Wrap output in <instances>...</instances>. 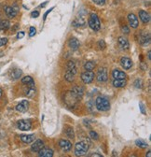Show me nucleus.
Wrapping results in <instances>:
<instances>
[{"instance_id": "nucleus-28", "label": "nucleus", "mask_w": 151, "mask_h": 157, "mask_svg": "<svg viewBox=\"0 0 151 157\" xmlns=\"http://www.w3.org/2000/svg\"><path fill=\"white\" fill-rule=\"evenodd\" d=\"M21 76H22V70H21V69H15V70L12 71V73H11V78H12L13 80L19 79Z\"/></svg>"}, {"instance_id": "nucleus-37", "label": "nucleus", "mask_w": 151, "mask_h": 157, "mask_svg": "<svg viewBox=\"0 0 151 157\" xmlns=\"http://www.w3.org/2000/svg\"><path fill=\"white\" fill-rule=\"evenodd\" d=\"M96 5H99V6H102L106 3V0H92Z\"/></svg>"}, {"instance_id": "nucleus-3", "label": "nucleus", "mask_w": 151, "mask_h": 157, "mask_svg": "<svg viewBox=\"0 0 151 157\" xmlns=\"http://www.w3.org/2000/svg\"><path fill=\"white\" fill-rule=\"evenodd\" d=\"M89 25L90 27L94 31H99L101 28V22L98 17L95 13H91L89 18Z\"/></svg>"}, {"instance_id": "nucleus-30", "label": "nucleus", "mask_w": 151, "mask_h": 157, "mask_svg": "<svg viewBox=\"0 0 151 157\" xmlns=\"http://www.w3.org/2000/svg\"><path fill=\"white\" fill-rule=\"evenodd\" d=\"M135 144L139 148H142V149H145V148L147 147V142H145L144 140H142V139H137V140L135 141Z\"/></svg>"}, {"instance_id": "nucleus-25", "label": "nucleus", "mask_w": 151, "mask_h": 157, "mask_svg": "<svg viewBox=\"0 0 151 157\" xmlns=\"http://www.w3.org/2000/svg\"><path fill=\"white\" fill-rule=\"evenodd\" d=\"M25 95L28 97H34L35 95H36V89H35V87L27 86V90H25Z\"/></svg>"}, {"instance_id": "nucleus-7", "label": "nucleus", "mask_w": 151, "mask_h": 157, "mask_svg": "<svg viewBox=\"0 0 151 157\" xmlns=\"http://www.w3.org/2000/svg\"><path fill=\"white\" fill-rule=\"evenodd\" d=\"M108 79L107 77V71H106V68H100L99 71L97 73V80L98 81H100V82H104V81H106Z\"/></svg>"}, {"instance_id": "nucleus-45", "label": "nucleus", "mask_w": 151, "mask_h": 157, "mask_svg": "<svg viewBox=\"0 0 151 157\" xmlns=\"http://www.w3.org/2000/svg\"><path fill=\"white\" fill-rule=\"evenodd\" d=\"M2 95H3V91H2V89L0 88V97L2 96Z\"/></svg>"}, {"instance_id": "nucleus-17", "label": "nucleus", "mask_w": 151, "mask_h": 157, "mask_svg": "<svg viewBox=\"0 0 151 157\" xmlns=\"http://www.w3.org/2000/svg\"><path fill=\"white\" fill-rule=\"evenodd\" d=\"M79 41L76 38H72L69 39V47H70L72 50L74 51H77L79 48Z\"/></svg>"}, {"instance_id": "nucleus-23", "label": "nucleus", "mask_w": 151, "mask_h": 157, "mask_svg": "<svg viewBox=\"0 0 151 157\" xmlns=\"http://www.w3.org/2000/svg\"><path fill=\"white\" fill-rule=\"evenodd\" d=\"M71 91H72V92L74 93V94L79 98V99H81V98H82V96H83V93H84V92H83V89L81 88V87H79V86H75Z\"/></svg>"}, {"instance_id": "nucleus-29", "label": "nucleus", "mask_w": 151, "mask_h": 157, "mask_svg": "<svg viewBox=\"0 0 151 157\" xmlns=\"http://www.w3.org/2000/svg\"><path fill=\"white\" fill-rule=\"evenodd\" d=\"M74 78H75V75L71 72L69 71H66L65 75V80H67L68 82H72V81L74 80Z\"/></svg>"}, {"instance_id": "nucleus-19", "label": "nucleus", "mask_w": 151, "mask_h": 157, "mask_svg": "<svg viewBox=\"0 0 151 157\" xmlns=\"http://www.w3.org/2000/svg\"><path fill=\"white\" fill-rule=\"evenodd\" d=\"M139 17H140V19L142 20L143 22H145V24H147V22L150 21V15L145 10L139 11Z\"/></svg>"}, {"instance_id": "nucleus-27", "label": "nucleus", "mask_w": 151, "mask_h": 157, "mask_svg": "<svg viewBox=\"0 0 151 157\" xmlns=\"http://www.w3.org/2000/svg\"><path fill=\"white\" fill-rule=\"evenodd\" d=\"M94 67H95V64L93 62H91V61L86 62L85 65H84V68L86 69V70H92Z\"/></svg>"}, {"instance_id": "nucleus-40", "label": "nucleus", "mask_w": 151, "mask_h": 157, "mask_svg": "<svg viewBox=\"0 0 151 157\" xmlns=\"http://www.w3.org/2000/svg\"><path fill=\"white\" fill-rule=\"evenodd\" d=\"M24 32H19L18 35H17V38H24Z\"/></svg>"}, {"instance_id": "nucleus-16", "label": "nucleus", "mask_w": 151, "mask_h": 157, "mask_svg": "<svg viewBox=\"0 0 151 157\" xmlns=\"http://www.w3.org/2000/svg\"><path fill=\"white\" fill-rule=\"evenodd\" d=\"M5 13L9 19H11V18H14V17L17 15V11L12 7H6L5 8Z\"/></svg>"}, {"instance_id": "nucleus-41", "label": "nucleus", "mask_w": 151, "mask_h": 157, "mask_svg": "<svg viewBox=\"0 0 151 157\" xmlns=\"http://www.w3.org/2000/svg\"><path fill=\"white\" fill-rule=\"evenodd\" d=\"M54 9V7H52V8H51L50 9H49V10L47 11V12H46V13H45V15H44V21L46 20V18H47V16H48V14H49V13H50V11H51L52 9Z\"/></svg>"}, {"instance_id": "nucleus-36", "label": "nucleus", "mask_w": 151, "mask_h": 157, "mask_svg": "<svg viewBox=\"0 0 151 157\" xmlns=\"http://www.w3.org/2000/svg\"><path fill=\"white\" fill-rule=\"evenodd\" d=\"M36 33H37L36 28L33 27V26H31V27H30V33H29V36H30V37H34L35 35H36Z\"/></svg>"}, {"instance_id": "nucleus-18", "label": "nucleus", "mask_w": 151, "mask_h": 157, "mask_svg": "<svg viewBox=\"0 0 151 157\" xmlns=\"http://www.w3.org/2000/svg\"><path fill=\"white\" fill-rule=\"evenodd\" d=\"M126 80L125 79H115L113 80V85L116 88H122L126 85Z\"/></svg>"}, {"instance_id": "nucleus-43", "label": "nucleus", "mask_w": 151, "mask_h": 157, "mask_svg": "<svg viewBox=\"0 0 151 157\" xmlns=\"http://www.w3.org/2000/svg\"><path fill=\"white\" fill-rule=\"evenodd\" d=\"M91 157H93V156H102V155H101V154H97V153H94V154H91Z\"/></svg>"}, {"instance_id": "nucleus-39", "label": "nucleus", "mask_w": 151, "mask_h": 157, "mask_svg": "<svg viewBox=\"0 0 151 157\" xmlns=\"http://www.w3.org/2000/svg\"><path fill=\"white\" fill-rule=\"evenodd\" d=\"M122 31H123L124 34H129V33H130L129 28H128V26H126V25H124V26L122 27Z\"/></svg>"}, {"instance_id": "nucleus-32", "label": "nucleus", "mask_w": 151, "mask_h": 157, "mask_svg": "<svg viewBox=\"0 0 151 157\" xmlns=\"http://www.w3.org/2000/svg\"><path fill=\"white\" fill-rule=\"evenodd\" d=\"M134 86L136 87V88H142V86H143L142 80H141L140 79H137V80L134 81Z\"/></svg>"}, {"instance_id": "nucleus-44", "label": "nucleus", "mask_w": 151, "mask_h": 157, "mask_svg": "<svg viewBox=\"0 0 151 157\" xmlns=\"http://www.w3.org/2000/svg\"><path fill=\"white\" fill-rule=\"evenodd\" d=\"M150 54H151V52H150V51H148V54H147V57H148V59L150 60L151 59V56H150Z\"/></svg>"}, {"instance_id": "nucleus-31", "label": "nucleus", "mask_w": 151, "mask_h": 157, "mask_svg": "<svg viewBox=\"0 0 151 157\" xmlns=\"http://www.w3.org/2000/svg\"><path fill=\"white\" fill-rule=\"evenodd\" d=\"M65 134L66 135L70 137V138H74L75 137V135H74V131L71 127H67L66 130H65Z\"/></svg>"}, {"instance_id": "nucleus-11", "label": "nucleus", "mask_w": 151, "mask_h": 157, "mask_svg": "<svg viewBox=\"0 0 151 157\" xmlns=\"http://www.w3.org/2000/svg\"><path fill=\"white\" fill-rule=\"evenodd\" d=\"M40 157H52L53 156V150L50 148H42L38 152Z\"/></svg>"}, {"instance_id": "nucleus-14", "label": "nucleus", "mask_w": 151, "mask_h": 157, "mask_svg": "<svg viewBox=\"0 0 151 157\" xmlns=\"http://www.w3.org/2000/svg\"><path fill=\"white\" fill-rule=\"evenodd\" d=\"M150 42V35L149 34H142L141 35V38L139 39V43L143 46H147L148 45Z\"/></svg>"}, {"instance_id": "nucleus-24", "label": "nucleus", "mask_w": 151, "mask_h": 157, "mask_svg": "<svg viewBox=\"0 0 151 157\" xmlns=\"http://www.w3.org/2000/svg\"><path fill=\"white\" fill-rule=\"evenodd\" d=\"M66 69H67V71L73 73L74 75H76V73H77V68H76V65H75V63L72 62V61H69L67 63Z\"/></svg>"}, {"instance_id": "nucleus-10", "label": "nucleus", "mask_w": 151, "mask_h": 157, "mask_svg": "<svg viewBox=\"0 0 151 157\" xmlns=\"http://www.w3.org/2000/svg\"><path fill=\"white\" fill-rule=\"evenodd\" d=\"M42 148H44V142L41 139H37V140L35 141L31 146V150L35 153H38Z\"/></svg>"}, {"instance_id": "nucleus-9", "label": "nucleus", "mask_w": 151, "mask_h": 157, "mask_svg": "<svg viewBox=\"0 0 151 157\" xmlns=\"http://www.w3.org/2000/svg\"><path fill=\"white\" fill-rule=\"evenodd\" d=\"M29 108V102L26 100H22L16 106V110L19 112H26Z\"/></svg>"}, {"instance_id": "nucleus-46", "label": "nucleus", "mask_w": 151, "mask_h": 157, "mask_svg": "<svg viewBox=\"0 0 151 157\" xmlns=\"http://www.w3.org/2000/svg\"><path fill=\"white\" fill-rule=\"evenodd\" d=\"M150 153H151V152H150V150H149V152L147 153V157H150Z\"/></svg>"}, {"instance_id": "nucleus-2", "label": "nucleus", "mask_w": 151, "mask_h": 157, "mask_svg": "<svg viewBox=\"0 0 151 157\" xmlns=\"http://www.w3.org/2000/svg\"><path fill=\"white\" fill-rule=\"evenodd\" d=\"M89 150V143L86 141H80L78 142L75 146V153L77 156H82L86 154Z\"/></svg>"}, {"instance_id": "nucleus-20", "label": "nucleus", "mask_w": 151, "mask_h": 157, "mask_svg": "<svg viewBox=\"0 0 151 157\" xmlns=\"http://www.w3.org/2000/svg\"><path fill=\"white\" fill-rule=\"evenodd\" d=\"M22 84H24L28 87H35V81L30 76H26L24 79H22Z\"/></svg>"}, {"instance_id": "nucleus-22", "label": "nucleus", "mask_w": 151, "mask_h": 157, "mask_svg": "<svg viewBox=\"0 0 151 157\" xmlns=\"http://www.w3.org/2000/svg\"><path fill=\"white\" fill-rule=\"evenodd\" d=\"M112 76L114 79H126V74L123 71L119 70V69H115L112 72Z\"/></svg>"}, {"instance_id": "nucleus-33", "label": "nucleus", "mask_w": 151, "mask_h": 157, "mask_svg": "<svg viewBox=\"0 0 151 157\" xmlns=\"http://www.w3.org/2000/svg\"><path fill=\"white\" fill-rule=\"evenodd\" d=\"M90 135H91V138H92V139H95V140H96V139L99 138V136H98V134H97L95 131H91V132H90Z\"/></svg>"}, {"instance_id": "nucleus-1", "label": "nucleus", "mask_w": 151, "mask_h": 157, "mask_svg": "<svg viewBox=\"0 0 151 157\" xmlns=\"http://www.w3.org/2000/svg\"><path fill=\"white\" fill-rule=\"evenodd\" d=\"M95 105H96V109L98 110H100V111H107L110 109V103L108 99L103 96H99L96 98Z\"/></svg>"}, {"instance_id": "nucleus-5", "label": "nucleus", "mask_w": 151, "mask_h": 157, "mask_svg": "<svg viewBox=\"0 0 151 157\" xmlns=\"http://www.w3.org/2000/svg\"><path fill=\"white\" fill-rule=\"evenodd\" d=\"M81 80H82L84 83L89 84L92 82V80H94V73L91 70H87L81 74Z\"/></svg>"}, {"instance_id": "nucleus-35", "label": "nucleus", "mask_w": 151, "mask_h": 157, "mask_svg": "<svg viewBox=\"0 0 151 157\" xmlns=\"http://www.w3.org/2000/svg\"><path fill=\"white\" fill-rule=\"evenodd\" d=\"M7 43H8V38H0V47L5 46Z\"/></svg>"}, {"instance_id": "nucleus-26", "label": "nucleus", "mask_w": 151, "mask_h": 157, "mask_svg": "<svg viewBox=\"0 0 151 157\" xmlns=\"http://www.w3.org/2000/svg\"><path fill=\"white\" fill-rule=\"evenodd\" d=\"M9 22L8 20H4L0 22V31H4L7 30V29L9 28Z\"/></svg>"}, {"instance_id": "nucleus-15", "label": "nucleus", "mask_w": 151, "mask_h": 157, "mask_svg": "<svg viewBox=\"0 0 151 157\" xmlns=\"http://www.w3.org/2000/svg\"><path fill=\"white\" fill-rule=\"evenodd\" d=\"M118 41H119V47H120L121 49H123V50L129 49V47H130L129 42H128V40H127L125 38H123V37H119V39H118Z\"/></svg>"}, {"instance_id": "nucleus-38", "label": "nucleus", "mask_w": 151, "mask_h": 157, "mask_svg": "<svg viewBox=\"0 0 151 157\" xmlns=\"http://www.w3.org/2000/svg\"><path fill=\"white\" fill-rule=\"evenodd\" d=\"M39 16V12H38V11H33V12L31 13V17H32V18H37V17Z\"/></svg>"}, {"instance_id": "nucleus-8", "label": "nucleus", "mask_w": 151, "mask_h": 157, "mask_svg": "<svg viewBox=\"0 0 151 157\" xmlns=\"http://www.w3.org/2000/svg\"><path fill=\"white\" fill-rule=\"evenodd\" d=\"M59 146L63 150L68 152V150H70L72 148V143L69 140H67V139H61L59 141Z\"/></svg>"}, {"instance_id": "nucleus-42", "label": "nucleus", "mask_w": 151, "mask_h": 157, "mask_svg": "<svg viewBox=\"0 0 151 157\" xmlns=\"http://www.w3.org/2000/svg\"><path fill=\"white\" fill-rule=\"evenodd\" d=\"M139 106H140V109H141V111H142V113L143 114H146V111H145V108H144V106H143V104L142 103H140V104H139Z\"/></svg>"}, {"instance_id": "nucleus-4", "label": "nucleus", "mask_w": 151, "mask_h": 157, "mask_svg": "<svg viewBox=\"0 0 151 157\" xmlns=\"http://www.w3.org/2000/svg\"><path fill=\"white\" fill-rule=\"evenodd\" d=\"M78 100H80L79 98L76 96L74 93L72 92V91H70V92H67L66 93V95H65V103H66V105L68 106V104L69 103H71L70 104V106L69 107H74L75 106V104L77 103Z\"/></svg>"}, {"instance_id": "nucleus-12", "label": "nucleus", "mask_w": 151, "mask_h": 157, "mask_svg": "<svg viewBox=\"0 0 151 157\" xmlns=\"http://www.w3.org/2000/svg\"><path fill=\"white\" fill-rule=\"evenodd\" d=\"M128 21H129V24H130V25L132 28H137L139 22H138L137 17L134 14H133V13H130L129 15H128Z\"/></svg>"}, {"instance_id": "nucleus-34", "label": "nucleus", "mask_w": 151, "mask_h": 157, "mask_svg": "<svg viewBox=\"0 0 151 157\" xmlns=\"http://www.w3.org/2000/svg\"><path fill=\"white\" fill-rule=\"evenodd\" d=\"M98 46H99L100 50H104V49H106V43H104V40H100V41L98 42Z\"/></svg>"}, {"instance_id": "nucleus-21", "label": "nucleus", "mask_w": 151, "mask_h": 157, "mask_svg": "<svg viewBox=\"0 0 151 157\" xmlns=\"http://www.w3.org/2000/svg\"><path fill=\"white\" fill-rule=\"evenodd\" d=\"M20 138L24 143H31L35 140V135H22Z\"/></svg>"}, {"instance_id": "nucleus-13", "label": "nucleus", "mask_w": 151, "mask_h": 157, "mask_svg": "<svg viewBox=\"0 0 151 157\" xmlns=\"http://www.w3.org/2000/svg\"><path fill=\"white\" fill-rule=\"evenodd\" d=\"M120 64L124 69H130L132 67V61L128 57H122L120 60Z\"/></svg>"}, {"instance_id": "nucleus-6", "label": "nucleus", "mask_w": 151, "mask_h": 157, "mask_svg": "<svg viewBox=\"0 0 151 157\" xmlns=\"http://www.w3.org/2000/svg\"><path fill=\"white\" fill-rule=\"evenodd\" d=\"M17 126L20 130L22 131H27L31 128V123L30 121L28 120H20L18 123H17Z\"/></svg>"}]
</instances>
